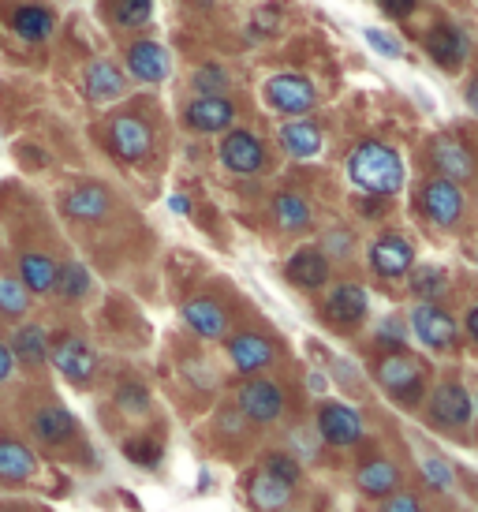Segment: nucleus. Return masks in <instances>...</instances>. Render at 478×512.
<instances>
[{"instance_id": "obj_26", "label": "nucleus", "mask_w": 478, "mask_h": 512, "mask_svg": "<svg viewBox=\"0 0 478 512\" xmlns=\"http://www.w3.org/2000/svg\"><path fill=\"white\" fill-rule=\"evenodd\" d=\"M83 86H86V98L90 101H116L120 94H124L127 79L113 60H90L83 72Z\"/></svg>"}, {"instance_id": "obj_35", "label": "nucleus", "mask_w": 478, "mask_h": 512, "mask_svg": "<svg viewBox=\"0 0 478 512\" xmlns=\"http://www.w3.org/2000/svg\"><path fill=\"white\" fill-rule=\"evenodd\" d=\"M154 19V0H113V23L124 30L146 27Z\"/></svg>"}, {"instance_id": "obj_49", "label": "nucleus", "mask_w": 478, "mask_h": 512, "mask_svg": "<svg viewBox=\"0 0 478 512\" xmlns=\"http://www.w3.org/2000/svg\"><path fill=\"white\" fill-rule=\"evenodd\" d=\"M284 512H299V509H284Z\"/></svg>"}, {"instance_id": "obj_16", "label": "nucleus", "mask_w": 478, "mask_h": 512, "mask_svg": "<svg viewBox=\"0 0 478 512\" xmlns=\"http://www.w3.org/2000/svg\"><path fill=\"white\" fill-rule=\"evenodd\" d=\"M38 475V456L23 438L0 434V486H27Z\"/></svg>"}, {"instance_id": "obj_15", "label": "nucleus", "mask_w": 478, "mask_h": 512, "mask_svg": "<svg viewBox=\"0 0 478 512\" xmlns=\"http://www.w3.org/2000/svg\"><path fill=\"white\" fill-rule=\"evenodd\" d=\"M221 165L236 176H254V172L266 165V146L254 139L251 131H228L221 139Z\"/></svg>"}, {"instance_id": "obj_3", "label": "nucleus", "mask_w": 478, "mask_h": 512, "mask_svg": "<svg viewBox=\"0 0 478 512\" xmlns=\"http://www.w3.org/2000/svg\"><path fill=\"white\" fill-rule=\"evenodd\" d=\"M284 385L273 382V378H247V382L236 389V412L254 423V427H269L284 415Z\"/></svg>"}, {"instance_id": "obj_43", "label": "nucleus", "mask_w": 478, "mask_h": 512, "mask_svg": "<svg viewBox=\"0 0 478 512\" xmlns=\"http://www.w3.org/2000/svg\"><path fill=\"white\" fill-rule=\"evenodd\" d=\"M381 8L393 15V19H404V15L415 12V0H381Z\"/></svg>"}, {"instance_id": "obj_6", "label": "nucleus", "mask_w": 478, "mask_h": 512, "mask_svg": "<svg viewBox=\"0 0 478 512\" xmlns=\"http://www.w3.org/2000/svg\"><path fill=\"white\" fill-rule=\"evenodd\" d=\"M105 143H109V150H113L120 161L135 165V161H142V157L154 150V131H150V124H146L142 116L124 113V116H113V120H109Z\"/></svg>"}, {"instance_id": "obj_18", "label": "nucleus", "mask_w": 478, "mask_h": 512, "mask_svg": "<svg viewBox=\"0 0 478 512\" xmlns=\"http://www.w3.org/2000/svg\"><path fill=\"white\" fill-rule=\"evenodd\" d=\"M430 161L441 172V180H452V184L475 176V154L460 139H452V135H437L434 143H430Z\"/></svg>"}, {"instance_id": "obj_21", "label": "nucleus", "mask_w": 478, "mask_h": 512, "mask_svg": "<svg viewBox=\"0 0 478 512\" xmlns=\"http://www.w3.org/2000/svg\"><path fill=\"white\" fill-rule=\"evenodd\" d=\"M232 120H236V105L228 98H195L183 109V124L191 131H202V135L232 128Z\"/></svg>"}, {"instance_id": "obj_40", "label": "nucleus", "mask_w": 478, "mask_h": 512, "mask_svg": "<svg viewBox=\"0 0 478 512\" xmlns=\"http://www.w3.org/2000/svg\"><path fill=\"white\" fill-rule=\"evenodd\" d=\"M378 512H426L419 494H411V490H396L393 498H385L378 505Z\"/></svg>"}, {"instance_id": "obj_48", "label": "nucleus", "mask_w": 478, "mask_h": 512, "mask_svg": "<svg viewBox=\"0 0 478 512\" xmlns=\"http://www.w3.org/2000/svg\"><path fill=\"white\" fill-rule=\"evenodd\" d=\"M467 105L478 113V79H471V86H467Z\"/></svg>"}, {"instance_id": "obj_34", "label": "nucleus", "mask_w": 478, "mask_h": 512, "mask_svg": "<svg viewBox=\"0 0 478 512\" xmlns=\"http://www.w3.org/2000/svg\"><path fill=\"white\" fill-rule=\"evenodd\" d=\"M30 311V292L19 285V277H0V314L4 318H27Z\"/></svg>"}, {"instance_id": "obj_8", "label": "nucleus", "mask_w": 478, "mask_h": 512, "mask_svg": "<svg viewBox=\"0 0 478 512\" xmlns=\"http://www.w3.org/2000/svg\"><path fill=\"white\" fill-rule=\"evenodd\" d=\"M411 333L430 352H452L456 348V318L441 303H415V311H411Z\"/></svg>"}, {"instance_id": "obj_47", "label": "nucleus", "mask_w": 478, "mask_h": 512, "mask_svg": "<svg viewBox=\"0 0 478 512\" xmlns=\"http://www.w3.org/2000/svg\"><path fill=\"white\" fill-rule=\"evenodd\" d=\"M172 210H176V214H191V202L183 199V195H172Z\"/></svg>"}, {"instance_id": "obj_10", "label": "nucleus", "mask_w": 478, "mask_h": 512, "mask_svg": "<svg viewBox=\"0 0 478 512\" xmlns=\"http://www.w3.org/2000/svg\"><path fill=\"white\" fill-rule=\"evenodd\" d=\"M419 206L437 228H452V225H460V217H464V191H460V184L437 176V180H426V184H422Z\"/></svg>"}, {"instance_id": "obj_28", "label": "nucleus", "mask_w": 478, "mask_h": 512, "mask_svg": "<svg viewBox=\"0 0 478 512\" xmlns=\"http://www.w3.org/2000/svg\"><path fill=\"white\" fill-rule=\"evenodd\" d=\"M8 23H12V30L23 42H45L57 27V15L49 12L45 4H19Z\"/></svg>"}, {"instance_id": "obj_14", "label": "nucleus", "mask_w": 478, "mask_h": 512, "mask_svg": "<svg viewBox=\"0 0 478 512\" xmlns=\"http://www.w3.org/2000/svg\"><path fill=\"white\" fill-rule=\"evenodd\" d=\"M411 266H415V251H411V243L404 236L385 232V236L374 240V247H370V270L378 273V277L396 281V277L411 273Z\"/></svg>"}, {"instance_id": "obj_12", "label": "nucleus", "mask_w": 478, "mask_h": 512, "mask_svg": "<svg viewBox=\"0 0 478 512\" xmlns=\"http://www.w3.org/2000/svg\"><path fill=\"white\" fill-rule=\"evenodd\" d=\"M355 486H359L363 498L385 501L393 498L396 490H404V471H400V464H396L393 456H370L355 471Z\"/></svg>"}, {"instance_id": "obj_13", "label": "nucleus", "mask_w": 478, "mask_h": 512, "mask_svg": "<svg viewBox=\"0 0 478 512\" xmlns=\"http://www.w3.org/2000/svg\"><path fill=\"white\" fill-rule=\"evenodd\" d=\"M60 210H64V217H71V221L90 225V221L109 217V210H113V195H109V187L105 184H75L64 191Z\"/></svg>"}, {"instance_id": "obj_31", "label": "nucleus", "mask_w": 478, "mask_h": 512, "mask_svg": "<svg viewBox=\"0 0 478 512\" xmlns=\"http://www.w3.org/2000/svg\"><path fill=\"white\" fill-rule=\"evenodd\" d=\"M273 217H277V225L284 232H303V228H310V202L292 195V191H284L273 202Z\"/></svg>"}, {"instance_id": "obj_20", "label": "nucleus", "mask_w": 478, "mask_h": 512, "mask_svg": "<svg viewBox=\"0 0 478 512\" xmlns=\"http://www.w3.org/2000/svg\"><path fill=\"white\" fill-rule=\"evenodd\" d=\"M366 307H370V296H366L363 285H355V281H344L329 292L325 299V318L333 322V326H359L366 318Z\"/></svg>"}, {"instance_id": "obj_24", "label": "nucleus", "mask_w": 478, "mask_h": 512, "mask_svg": "<svg viewBox=\"0 0 478 512\" xmlns=\"http://www.w3.org/2000/svg\"><path fill=\"white\" fill-rule=\"evenodd\" d=\"M8 352H12V359L19 363V367H27V370L45 367V359H49V333H45V326H38V322L19 326L12 333Z\"/></svg>"}, {"instance_id": "obj_41", "label": "nucleus", "mask_w": 478, "mask_h": 512, "mask_svg": "<svg viewBox=\"0 0 478 512\" xmlns=\"http://www.w3.org/2000/svg\"><path fill=\"white\" fill-rule=\"evenodd\" d=\"M116 400H120V408H127V412H146V408H150V397H146L142 385H124V389L116 393Z\"/></svg>"}, {"instance_id": "obj_11", "label": "nucleus", "mask_w": 478, "mask_h": 512, "mask_svg": "<svg viewBox=\"0 0 478 512\" xmlns=\"http://www.w3.org/2000/svg\"><path fill=\"white\" fill-rule=\"evenodd\" d=\"M262 94H266L269 109H277L284 116H296V120L314 109V86H310V79H303L296 72L273 75Z\"/></svg>"}, {"instance_id": "obj_2", "label": "nucleus", "mask_w": 478, "mask_h": 512, "mask_svg": "<svg viewBox=\"0 0 478 512\" xmlns=\"http://www.w3.org/2000/svg\"><path fill=\"white\" fill-rule=\"evenodd\" d=\"M374 382L404 408H415L426 397V363L411 352H389L374 363Z\"/></svg>"}, {"instance_id": "obj_38", "label": "nucleus", "mask_w": 478, "mask_h": 512, "mask_svg": "<svg viewBox=\"0 0 478 512\" xmlns=\"http://www.w3.org/2000/svg\"><path fill=\"white\" fill-rule=\"evenodd\" d=\"M225 86H228V75H225V68H217V64H206V68L195 72L198 98H225Z\"/></svg>"}, {"instance_id": "obj_1", "label": "nucleus", "mask_w": 478, "mask_h": 512, "mask_svg": "<svg viewBox=\"0 0 478 512\" xmlns=\"http://www.w3.org/2000/svg\"><path fill=\"white\" fill-rule=\"evenodd\" d=\"M348 176L359 191L385 199V195H396L404 187V161L389 143L366 139L348 154Z\"/></svg>"}, {"instance_id": "obj_4", "label": "nucleus", "mask_w": 478, "mask_h": 512, "mask_svg": "<svg viewBox=\"0 0 478 512\" xmlns=\"http://www.w3.org/2000/svg\"><path fill=\"white\" fill-rule=\"evenodd\" d=\"M49 363L60 370V378L75 389H86V385L94 382V374H98V356H94V348L83 341V337H75V333H60L57 341H49Z\"/></svg>"}, {"instance_id": "obj_17", "label": "nucleus", "mask_w": 478, "mask_h": 512, "mask_svg": "<svg viewBox=\"0 0 478 512\" xmlns=\"http://www.w3.org/2000/svg\"><path fill=\"white\" fill-rule=\"evenodd\" d=\"M30 434L42 441L45 449H60V445L75 441L79 423H75V415H71L68 408H60V404H45V408H38V412L30 415Z\"/></svg>"}, {"instance_id": "obj_39", "label": "nucleus", "mask_w": 478, "mask_h": 512, "mask_svg": "<svg viewBox=\"0 0 478 512\" xmlns=\"http://www.w3.org/2000/svg\"><path fill=\"white\" fill-rule=\"evenodd\" d=\"M422 475H426V483L437 486V490H449L452 486V468L445 460H437V456H426V460H422Z\"/></svg>"}, {"instance_id": "obj_7", "label": "nucleus", "mask_w": 478, "mask_h": 512, "mask_svg": "<svg viewBox=\"0 0 478 512\" xmlns=\"http://www.w3.org/2000/svg\"><path fill=\"white\" fill-rule=\"evenodd\" d=\"M318 434L333 449H352V445H359L366 438V423L363 415L348 408V404L325 400V404H318Z\"/></svg>"}, {"instance_id": "obj_23", "label": "nucleus", "mask_w": 478, "mask_h": 512, "mask_svg": "<svg viewBox=\"0 0 478 512\" xmlns=\"http://www.w3.org/2000/svg\"><path fill=\"white\" fill-rule=\"evenodd\" d=\"M57 273L60 262L45 251H27L19 258V285L27 288L30 296H49L57 288Z\"/></svg>"}, {"instance_id": "obj_19", "label": "nucleus", "mask_w": 478, "mask_h": 512, "mask_svg": "<svg viewBox=\"0 0 478 512\" xmlns=\"http://www.w3.org/2000/svg\"><path fill=\"white\" fill-rule=\"evenodd\" d=\"M180 314H183V322H187V329H191L195 337H202V341H221L228 333V311L210 296L187 299Z\"/></svg>"}, {"instance_id": "obj_36", "label": "nucleus", "mask_w": 478, "mask_h": 512, "mask_svg": "<svg viewBox=\"0 0 478 512\" xmlns=\"http://www.w3.org/2000/svg\"><path fill=\"white\" fill-rule=\"evenodd\" d=\"M262 471H266V475H273V479H281V483L292 486V490L303 483V464H299L296 456H288V453H266V456H262Z\"/></svg>"}, {"instance_id": "obj_32", "label": "nucleus", "mask_w": 478, "mask_h": 512, "mask_svg": "<svg viewBox=\"0 0 478 512\" xmlns=\"http://www.w3.org/2000/svg\"><path fill=\"white\" fill-rule=\"evenodd\" d=\"M94 288V277H90V270H86L83 262H60V273H57V292L60 299H68V303H75V299H83L86 292Z\"/></svg>"}, {"instance_id": "obj_27", "label": "nucleus", "mask_w": 478, "mask_h": 512, "mask_svg": "<svg viewBox=\"0 0 478 512\" xmlns=\"http://www.w3.org/2000/svg\"><path fill=\"white\" fill-rule=\"evenodd\" d=\"M292 486H284L281 479H273V475H266V471L258 468L251 475V483H247V498H251V505L258 512H284V505L292 501Z\"/></svg>"}, {"instance_id": "obj_9", "label": "nucleus", "mask_w": 478, "mask_h": 512, "mask_svg": "<svg viewBox=\"0 0 478 512\" xmlns=\"http://www.w3.org/2000/svg\"><path fill=\"white\" fill-rule=\"evenodd\" d=\"M228 359L239 374L247 378H258L262 370H269L277 363V344L269 341L266 333H254V329H243V333H232L228 337Z\"/></svg>"}, {"instance_id": "obj_46", "label": "nucleus", "mask_w": 478, "mask_h": 512, "mask_svg": "<svg viewBox=\"0 0 478 512\" xmlns=\"http://www.w3.org/2000/svg\"><path fill=\"white\" fill-rule=\"evenodd\" d=\"M464 326H467V337H471V341L478 344V303L471 307V311H467V322H464Z\"/></svg>"}, {"instance_id": "obj_33", "label": "nucleus", "mask_w": 478, "mask_h": 512, "mask_svg": "<svg viewBox=\"0 0 478 512\" xmlns=\"http://www.w3.org/2000/svg\"><path fill=\"white\" fill-rule=\"evenodd\" d=\"M411 292L419 303H437L449 292V273L441 266H419V270H411Z\"/></svg>"}, {"instance_id": "obj_22", "label": "nucleus", "mask_w": 478, "mask_h": 512, "mask_svg": "<svg viewBox=\"0 0 478 512\" xmlns=\"http://www.w3.org/2000/svg\"><path fill=\"white\" fill-rule=\"evenodd\" d=\"M127 72L142 79V83H161L169 75V53L157 42L142 38V42L127 45Z\"/></svg>"}, {"instance_id": "obj_45", "label": "nucleus", "mask_w": 478, "mask_h": 512, "mask_svg": "<svg viewBox=\"0 0 478 512\" xmlns=\"http://www.w3.org/2000/svg\"><path fill=\"white\" fill-rule=\"evenodd\" d=\"M325 243H329V255H348V243L352 240H348V232H333Z\"/></svg>"}, {"instance_id": "obj_42", "label": "nucleus", "mask_w": 478, "mask_h": 512, "mask_svg": "<svg viewBox=\"0 0 478 512\" xmlns=\"http://www.w3.org/2000/svg\"><path fill=\"white\" fill-rule=\"evenodd\" d=\"M366 42L374 45L381 57H400V53H404L400 42H396L393 34H385V30H366Z\"/></svg>"}, {"instance_id": "obj_25", "label": "nucleus", "mask_w": 478, "mask_h": 512, "mask_svg": "<svg viewBox=\"0 0 478 512\" xmlns=\"http://www.w3.org/2000/svg\"><path fill=\"white\" fill-rule=\"evenodd\" d=\"M284 277H288L296 288L314 292V288H322L325 281H329V258H325L318 247H303V251H296V255L288 258Z\"/></svg>"}, {"instance_id": "obj_44", "label": "nucleus", "mask_w": 478, "mask_h": 512, "mask_svg": "<svg viewBox=\"0 0 478 512\" xmlns=\"http://www.w3.org/2000/svg\"><path fill=\"white\" fill-rule=\"evenodd\" d=\"M12 370H15V359H12V352H8V344L0 341V382H8Z\"/></svg>"}, {"instance_id": "obj_30", "label": "nucleus", "mask_w": 478, "mask_h": 512, "mask_svg": "<svg viewBox=\"0 0 478 512\" xmlns=\"http://www.w3.org/2000/svg\"><path fill=\"white\" fill-rule=\"evenodd\" d=\"M426 53L441 64V68H460L467 57V42L456 27H437L426 34Z\"/></svg>"}, {"instance_id": "obj_5", "label": "nucleus", "mask_w": 478, "mask_h": 512, "mask_svg": "<svg viewBox=\"0 0 478 512\" xmlns=\"http://www.w3.org/2000/svg\"><path fill=\"white\" fill-rule=\"evenodd\" d=\"M430 423L441 430H464L475 419V397L460 382H441L426 400Z\"/></svg>"}, {"instance_id": "obj_37", "label": "nucleus", "mask_w": 478, "mask_h": 512, "mask_svg": "<svg viewBox=\"0 0 478 512\" xmlns=\"http://www.w3.org/2000/svg\"><path fill=\"white\" fill-rule=\"evenodd\" d=\"M124 456L131 464H139V468H157V464H161V445L142 434V438L124 441Z\"/></svg>"}, {"instance_id": "obj_29", "label": "nucleus", "mask_w": 478, "mask_h": 512, "mask_svg": "<svg viewBox=\"0 0 478 512\" xmlns=\"http://www.w3.org/2000/svg\"><path fill=\"white\" fill-rule=\"evenodd\" d=\"M281 146L292 157L307 161V157H314L322 150V128H318L314 120H303V116H299V120H288L281 128Z\"/></svg>"}]
</instances>
